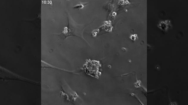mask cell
Instances as JSON below:
<instances>
[{
	"instance_id": "cell-1",
	"label": "cell",
	"mask_w": 188,
	"mask_h": 105,
	"mask_svg": "<svg viewBox=\"0 0 188 105\" xmlns=\"http://www.w3.org/2000/svg\"><path fill=\"white\" fill-rule=\"evenodd\" d=\"M0 79L3 80L18 81L35 85H40L38 82L20 76L1 66L0 69Z\"/></svg>"
},
{
	"instance_id": "cell-2",
	"label": "cell",
	"mask_w": 188,
	"mask_h": 105,
	"mask_svg": "<svg viewBox=\"0 0 188 105\" xmlns=\"http://www.w3.org/2000/svg\"><path fill=\"white\" fill-rule=\"evenodd\" d=\"M98 64L95 63V62H92L89 64H88V65L87 66L88 67L87 69H88V71L89 72V73H90L91 71H95L97 73V71H98V66L97 65Z\"/></svg>"
}]
</instances>
